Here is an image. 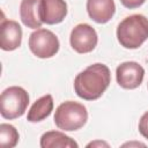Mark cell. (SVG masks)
<instances>
[{
	"label": "cell",
	"instance_id": "obj_3",
	"mask_svg": "<svg viewBox=\"0 0 148 148\" xmlns=\"http://www.w3.org/2000/svg\"><path fill=\"white\" fill-rule=\"evenodd\" d=\"M88 120V112L83 104L67 101L61 103L54 113V123L59 130L76 131L83 127Z\"/></svg>",
	"mask_w": 148,
	"mask_h": 148
},
{
	"label": "cell",
	"instance_id": "obj_7",
	"mask_svg": "<svg viewBox=\"0 0 148 148\" xmlns=\"http://www.w3.org/2000/svg\"><path fill=\"white\" fill-rule=\"evenodd\" d=\"M117 82L124 89H135L143 80L145 69L136 61H125L117 67Z\"/></svg>",
	"mask_w": 148,
	"mask_h": 148
},
{
	"label": "cell",
	"instance_id": "obj_5",
	"mask_svg": "<svg viewBox=\"0 0 148 148\" xmlns=\"http://www.w3.org/2000/svg\"><path fill=\"white\" fill-rule=\"evenodd\" d=\"M58 37L47 29H37L29 37V49L38 58L45 59L56 56L59 51Z\"/></svg>",
	"mask_w": 148,
	"mask_h": 148
},
{
	"label": "cell",
	"instance_id": "obj_15",
	"mask_svg": "<svg viewBox=\"0 0 148 148\" xmlns=\"http://www.w3.org/2000/svg\"><path fill=\"white\" fill-rule=\"evenodd\" d=\"M139 131L142 136L148 139V111L142 114L139 121Z\"/></svg>",
	"mask_w": 148,
	"mask_h": 148
},
{
	"label": "cell",
	"instance_id": "obj_16",
	"mask_svg": "<svg viewBox=\"0 0 148 148\" xmlns=\"http://www.w3.org/2000/svg\"><path fill=\"white\" fill-rule=\"evenodd\" d=\"M145 1H146V0H120L121 5L125 6L126 8H130V9L140 7Z\"/></svg>",
	"mask_w": 148,
	"mask_h": 148
},
{
	"label": "cell",
	"instance_id": "obj_6",
	"mask_svg": "<svg viewBox=\"0 0 148 148\" xmlns=\"http://www.w3.org/2000/svg\"><path fill=\"white\" fill-rule=\"evenodd\" d=\"M97 40L96 30L87 23H80L74 27L69 37L71 46L77 53L91 52L96 47Z\"/></svg>",
	"mask_w": 148,
	"mask_h": 148
},
{
	"label": "cell",
	"instance_id": "obj_13",
	"mask_svg": "<svg viewBox=\"0 0 148 148\" xmlns=\"http://www.w3.org/2000/svg\"><path fill=\"white\" fill-rule=\"evenodd\" d=\"M42 148H77L79 145L68 135L59 131H49L40 138Z\"/></svg>",
	"mask_w": 148,
	"mask_h": 148
},
{
	"label": "cell",
	"instance_id": "obj_9",
	"mask_svg": "<svg viewBox=\"0 0 148 148\" xmlns=\"http://www.w3.org/2000/svg\"><path fill=\"white\" fill-rule=\"evenodd\" d=\"M39 15L43 23H60L67 15V3L65 0H42Z\"/></svg>",
	"mask_w": 148,
	"mask_h": 148
},
{
	"label": "cell",
	"instance_id": "obj_11",
	"mask_svg": "<svg viewBox=\"0 0 148 148\" xmlns=\"http://www.w3.org/2000/svg\"><path fill=\"white\" fill-rule=\"evenodd\" d=\"M42 0H22L20 5V17L22 23L31 29L40 28L43 22L40 20L39 9Z\"/></svg>",
	"mask_w": 148,
	"mask_h": 148
},
{
	"label": "cell",
	"instance_id": "obj_10",
	"mask_svg": "<svg viewBox=\"0 0 148 148\" xmlns=\"http://www.w3.org/2000/svg\"><path fill=\"white\" fill-rule=\"evenodd\" d=\"M87 12L97 23L109 22L116 12L113 0H87Z\"/></svg>",
	"mask_w": 148,
	"mask_h": 148
},
{
	"label": "cell",
	"instance_id": "obj_2",
	"mask_svg": "<svg viewBox=\"0 0 148 148\" xmlns=\"http://www.w3.org/2000/svg\"><path fill=\"white\" fill-rule=\"evenodd\" d=\"M117 39L125 49H138L148 39V18L134 14L124 18L117 28Z\"/></svg>",
	"mask_w": 148,
	"mask_h": 148
},
{
	"label": "cell",
	"instance_id": "obj_1",
	"mask_svg": "<svg viewBox=\"0 0 148 148\" xmlns=\"http://www.w3.org/2000/svg\"><path fill=\"white\" fill-rule=\"evenodd\" d=\"M111 81V73L106 65L94 64L79 73L74 79V90L76 95L86 101L99 98L108 89Z\"/></svg>",
	"mask_w": 148,
	"mask_h": 148
},
{
	"label": "cell",
	"instance_id": "obj_14",
	"mask_svg": "<svg viewBox=\"0 0 148 148\" xmlns=\"http://www.w3.org/2000/svg\"><path fill=\"white\" fill-rule=\"evenodd\" d=\"M20 139L17 130L9 124L0 125V146L2 148H13L17 145Z\"/></svg>",
	"mask_w": 148,
	"mask_h": 148
},
{
	"label": "cell",
	"instance_id": "obj_8",
	"mask_svg": "<svg viewBox=\"0 0 148 148\" xmlns=\"http://www.w3.org/2000/svg\"><path fill=\"white\" fill-rule=\"evenodd\" d=\"M21 25L13 20H2L0 24V47L3 51H13L21 45Z\"/></svg>",
	"mask_w": 148,
	"mask_h": 148
},
{
	"label": "cell",
	"instance_id": "obj_12",
	"mask_svg": "<svg viewBox=\"0 0 148 148\" xmlns=\"http://www.w3.org/2000/svg\"><path fill=\"white\" fill-rule=\"evenodd\" d=\"M53 110V98L50 94L42 96L38 98L30 108L28 112L27 119L31 123H38L44 120L46 117L51 114Z\"/></svg>",
	"mask_w": 148,
	"mask_h": 148
},
{
	"label": "cell",
	"instance_id": "obj_4",
	"mask_svg": "<svg viewBox=\"0 0 148 148\" xmlns=\"http://www.w3.org/2000/svg\"><path fill=\"white\" fill-rule=\"evenodd\" d=\"M29 104L28 92L17 86L9 87L1 92L0 113L6 119H15L21 117Z\"/></svg>",
	"mask_w": 148,
	"mask_h": 148
}]
</instances>
